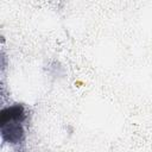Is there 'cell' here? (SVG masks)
<instances>
[{"instance_id": "cell-1", "label": "cell", "mask_w": 152, "mask_h": 152, "mask_svg": "<svg viewBox=\"0 0 152 152\" xmlns=\"http://www.w3.org/2000/svg\"><path fill=\"white\" fill-rule=\"evenodd\" d=\"M25 116V110L21 104H13L1 110L0 129L5 141L10 144H19L23 140V122Z\"/></svg>"}]
</instances>
